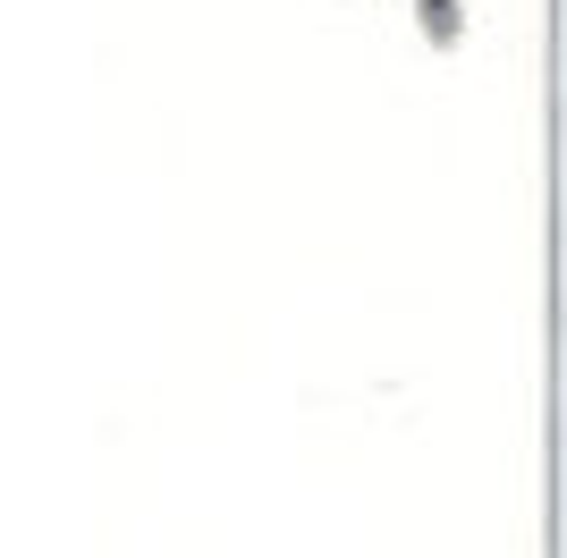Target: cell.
Returning <instances> with one entry per match:
<instances>
[{
  "label": "cell",
  "instance_id": "1",
  "mask_svg": "<svg viewBox=\"0 0 567 558\" xmlns=\"http://www.w3.org/2000/svg\"><path fill=\"white\" fill-rule=\"evenodd\" d=\"M415 34L432 51H466V0H415Z\"/></svg>",
  "mask_w": 567,
  "mask_h": 558
}]
</instances>
